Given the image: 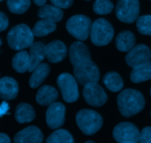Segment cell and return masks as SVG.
I'll use <instances>...</instances> for the list:
<instances>
[{
	"mask_svg": "<svg viewBox=\"0 0 151 143\" xmlns=\"http://www.w3.org/2000/svg\"><path fill=\"white\" fill-rule=\"evenodd\" d=\"M117 105L121 115L125 117H129L138 114L144 109L145 101L139 91L126 89L118 95Z\"/></svg>",
	"mask_w": 151,
	"mask_h": 143,
	"instance_id": "6da1fadb",
	"label": "cell"
},
{
	"mask_svg": "<svg viewBox=\"0 0 151 143\" xmlns=\"http://www.w3.org/2000/svg\"><path fill=\"white\" fill-rule=\"evenodd\" d=\"M7 39L9 46L12 49L20 51L33 44L34 35L27 25L22 23L10 29Z\"/></svg>",
	"mask_w": 151,
	"mask_h": 143,
	"instance_id": "7a4b0ae2",
	"label": "cell"
},
{
	"mask_svg": "<svg viewBox=\"0 0 151 143\" xmlns=\"http://www.w3.org/2000/svg\"><path fill=\"white\" fill-rule=\"evenodd\" d=\"M76 122L81 132L86 135L97 133L103 126V117L97 112L91 110H82L76 115Z\"/></svg>",
	"mask_w": 151,
	"mask_h": 143,
	"instance_id": "3957f363",
	"label": "cell"
},
{
	"mask_svg": "<svg viewBox=\"0 0 151 143\" xmlns=\"http://www.w3.org/2000/svg\"><path fill=\"white\" fill-rule=\"evenodd\" d=\"M91 21L83 15H75L68 19L66 29L72 36L79 41H84L91 34Z\"/></svg>",
	"mask_w": 151,
	"mask_h": 143,
	"instance_id": "277c9868",
	"label": "cell"
},
{
	"mask_svg": "<svg viewBox=\"0 0 151 143\" xmlns=\"http://www.w3.org/2000/svg\"><path fill=\"white\" fill-rule=\"evenodd\" d=\"M114 30L110 22L104 18H99L92 23L91 30V42L97 46L108 45L111 41Z\"/></svg>",
	"mask_w": 151,
	"mask_h": 143,
	"instance_id": "5b68a950",
	"label": "cell"
},
{
	"mask_svg": "<svg viewBox=\"0 0 151 143\" xmlns=\"http://www.w3.org/2000/svg\"><path fill=\"white\" fill-rule=\"evenodd\" d=\"M75 78L81 85L90 83H97L100 80V70L97 65L91 60L74 66Z\"/></svg>",
	"mask_w": 151,
	"mask_h": 143,
	"instance_id": "8992f818",
	"label": "cell"
},
{
	"mask_svg": "<svg viewBox=\"0 0 151 143\" xmlns=\"http://www.w3.org/2000/svg\"><path fill=\"white\" fill-rule=\"evenodd\" d=\"M139 13V0H118L116 6V16L119 21L124 23H133L138 18Z\"/></svg>",
	"mask_w": 151,
	"mask_h": 143,
	"instance_id": "52a82bcc",
	"label": "cell"
},
{
	"mask_svg": "<svg viewBox=\"0 0 151 143\" xmlns=\"http://www.w3.org/2000/svg\"><path fill=\"white\" fill-rule=\"evenodd\" d=\"M58 86L61 91L63 100L67 103H73L79 98L78 84L75 77L68 73H61L58 77Z\"/></svg>",
	"mask_w": 151,
	"mask_h": 143,
	"instance_id": "ba28073f",
	"label": "cell"
},
{
	"mask_svg": "<svg viewBox=\"0 0 151 143\" xmlns=\"http://www.w3.org/2000/svg\"><path fill=\"white\" fill-rule=\"evenodd\" d=\"M113 137L118 143L139 142L140 132L137 126L131 123L124 122L115 126Z\"/></svg>",
	"mask_w": 151,
	"mask_h": 143,
	"instance_id": "9c48e42d",
	"label": "cell"
},
{
	"mask_svg": "<svg viewBox=\"0 0 151 143\" xmlns=\"http://www.w3.org/2000/svg\"><path fill=\"white\" fill-rule=\"evenodd\" d=\"M83 95L87 104L96 107L104 105L108 99L103 88L97 83H90L85 85Z\"/></svg>",
	"mask_w": 151,
	"mask_h": 143,
	"instance_id": "30bf717a",
	"label": "cell"
},
{
	"mask_svg": "<svg viewBox=\"0 0 151 143\" xmlns=\"http://www.w3.org/2000/svg\"><path fill=\"white\" fill-rule=\"evenodd\" d=\"M150 58L151 51L149 47L145 44H139L128 51L125 57V61L128 66L134 68L149 62Z\"/></svg>",
	"mask_w": 151,
	"mask_h": 143,
	"instance_id": "8fae6325",
	"label": "cell"
},
{
	"mask_svg": "<svg viewBox=\"0 0 151 143\" xmlns=\"http://www.w3.org/2000/svg\"><path fill=\"white\" fill-rule=\"evenodd\" d=\"M66 108L60 102H54L49 106L46 112V121L50 129L61 127L65 121Z\"/></svg>",
	"mask_w": 151,
	"mask_h": 143,
	"instance_id": "7c38bea8",
	"label": "cell"
},
{
	"mask_svg": "<svg viewBox=\"0 0 151 143\" xmlns=\"http://www.w3.org/2000/svg\"><path fill=\"white\" fill-rule=\"evenodd\" d=\"M69 59L73 66L90 61L91 54L88 47L81 41L73 43L69 48Z\"/></svg>",
	"mask_w": 151,
	"mask_h": 143,
	"instance_id": "4fadbf2b",
	"label": "cell"
},
{
	"mask_svg": "<svg viewBox=\"0 0 151 143\" xmlns=\"http://www.w3.org/2000/svg\"><path fill=\"white\" fill-rule=\"evenodd\" d=\"M14 143H41L44 140L42 132L36 126H28L15 135Z\"/></svg>",
	"mask_w": 151,
	"mask_h": 143,
	"instance_id": "5bb4252c",
	"label": "cell"
},
{
	"mask_svg": "<svg viewBox=\"0 0 151 143\" xmlns=\"http://www.w3.org/2000/svg\"><path fill=\"white\" fill-rule=\"evenodd\" d=\"M46 57L52 63L61 62L66 57L67 49L63 42L53 41L45 46Z\"/></svg>",
	"mask_w": 151,
	"mask_h": 143,
	"instance_id": "9a60e30c",
	"label": "cell"
},
{
	"mask_svg": "<svg viewBox=\"0 0 151 143\" xmlns=\"http://www.w3.org/2000/svg\"><path fill=\"white\" fill-rule=\"evenodd\" d=\"M19 92V85L14 79L5 76L0 79V98L4 100L16 98Z\"/></svg>",
	"mask_w": 151,
	"mask_h": 143,
	"instance_id": "2e32d148",
	"label": "cell"
},
{
	"mask_svg": "<svg viewBox=\"0 0 151 143\" xmlns=\"http://www.w3.org/2000/svg\"><path fill=\"white\" fill-rule=\"evenodd\" d=\"M46 57L45 45L43 43H33L29 47V72H32L35 68L41 64Z\"/></svg>",
	"mask_w": 151,
	"mask_h": 143,
	"instance_id": "e0dca14e",
	"label": "cell"
},
{
	"mask_svg": "<svg viewBox=\"0 0 151 143\" xmlns=\"http://www.w3.org/2000/svg\"><path fill=\"white\" fill-rule=\"evenodd\" d=\"M58 97V94L55 88L50 85H44L38 90L35 100L40 105L50 106L57 100Z\"/></svg>",
	"mask_w": 151,
	"mask_h": 143,
	"instance_id": "ac0fdd59",
	"label": "cell"
},
{
	"mask_svg": "<svg viewBox=\"0 0 151 143\" xmlns=\"http://www.w3.org/2000/svg\"><path fill=\"white\" fill-rule=\"evenodd\" d=\"M38 16L44 20L58 22L63 18V13L60 7L51 4H44L41 6L38 11Z\"/></svg>",
	"mask_w": 151,
	"mask_h": 143,
	"instance_id": "d6986e66",
	"label": "cell"
},
{
	"mask_svg": "<svg viewBox=\"0 0 151 143\" xmlns=\"http://www.w3.org/2000/svg\"><path fill=\"white\" fill-rule=\"evenodd\" d=\"M50 71V67L47 63H41L38 65L35 70L32 71L30 79L29 81V85L31 88H38L43 83Z\"/></svg>",
	"mask_w": 151,
	"mask_h": 143,
	"instance_id": "ffe728a7",
	"label": "cell"
},
{
	"mask_svg": "<svg viewBox=\"0 0 151 143\" xmlns=\"http://www.w3.org/2000/svg\"><path fill=\"white\" fill-rule=\"evenodd\" d=\"M136 43L135 36L130 31H123L116 38V46L119 51L126 52L134 47Z\"/></svg>",
	"mask_w": 151,
	"mask_h": 143,
	"instance_id": "44dd1931",
	"label": "cell"
},
{
	"mask_svg": "<svg viewBox=\"0 0 151 143\" xmlns=\"http://www.w3.org/2000/svg\"><path fill=\"white\" fill-rule=\"evenodd\" d=\"M130 77L134 83H141L151 79V61L134 68Z\"/></svg>",
	"mask_w": 151,
	"mask_h": 143,
	"instance_id": "7402d4cb",
	"label": "cell"
},
{
	"mask_svg": "<svg viewBox=\"0 0 151 143\" xmlns=\"http://www.w3.org/2000/svg\"><path fill=\"white\" fill-rule=\"evenodd\" d=\"M35 111L29 104L22 103L16 107L15 118L19 123H29L35 119Z\"/></svg>",
	"mask_w": 151,
	"mask_h": 143,
	"instance_id": "603a6c76",
	"label": "cell"
},
{
	"mask_svg": "<svg viewBox=\"0 0 151 143\" xmlns=\"http://www.w3.org/2000/svg\"><path fill=\"white\" fill-rule=\"evenodd\" d=\"M103 83L109 90L112 92L120 91L123 88V81L116 72H109L103 77Z\"/></svg>",
	"mask_w": 151,
	"mask_h": 143,
	"instance_id": "cb8c5ba5",
	"label": "cell"
},
{
	"mask_svg": "<svg viewBox=\"0 0 151 143\" xmlns=\"http://www.w3.org/2000/svg\"><path fill=\"white\" fill-rule=\"evenodd\" d=\"M13 68L19 73H24L29 66V54L25 51H19L13 57L12 60Z\"/></svg>",
	"mask_w": 151,
	"mask_h": 143,
	"instance_id": "d4e9b609",
	"label": "cell"
},
{
	"mask_svg": "<svg viewBox=\"0 0 151 143\" xmlns=\"http://www.w3.org/2000/svg\"><path fill=\"white\" fill-rule=\"evenodd\" d=\"M55 29V23L41 19V20L36 22L35 26L32 29V32L34 36L44 37L51 33V32H53Z\"/></svg>",
	"mask_w": 151,
	"mask_h": 143,
	"instance_id": "484cf974",
	"label": "cell"
},
{
	"mask_svg": "<svg viewBox=\"0 0 151 143\" xmlns=\"http://www.w3.org/2000/svg\"><path fill=\"white\" fill-rule=\"evenodd\" d=\"M46 143H75L72 134L65 129H58L51 134Z\"/></svg>",
	"mask_w": 151,
	"mask_h": 143,
	"instance_id": "4316f807",
	"label": "cell"
},
{
	"mask_svg": "<svg viewBox=\"0 0 151 143\" xmlns=\"http://www.w3.org/2000/svg\"><path fill=\"white\" fill-rule=\"evenodd\" d=\"M9 10L15 14H23L29 9L30 0H7Z\"/></svg>",
	"mask_w": 151,
	"mask_h": 143,
	"instance_id": "83f0119b",
	"label": "cell"
},
{
	"mask_svg": "<svg viewBox=\"0 0 151 143\" xmlns=\"http://www.w3.org/2000/svg\"><path fill=\"white\" fill-rule=\"evenodd\" d=\"M113 9L114 4L110 0H96L93 4V10L98 15H107Z\"/></svg>",
	"mask_w": 151,
	"mask_h": 143,
	"instance_id": "f1b7e54d",
	"label": "cell"
},
{
	"mask_svg": "<svg viewBox=\"0 0 151 143\" xmlns=\"http://www.w3.org/2000/svg\"><path fill=\"white\" fill-rule=\"evenodd\" d=\"M137 26L141 34L151 35V15L139 17L137 21Z\"/></svg>",
	"mask_w": 151,
	"mask_h": 143,
	"instance_id": "f546056e",
	"label": "cell"
},
{
	"mask_svg": "<svg viewBox=\"0 0 151 143\" xmlns=\"http://www.w3.org/2000/svg\"><path fill=\"white\" fill-rule=\"evenodd\" d=\"M140 143H151V126L145 127L140 133Z\"/></svg>",
	"mask_w": 151,
	"mask_h": 143,
	"instance_id": "4dcf8cb0",
	"label": "cell"
},
{
	"mask_svg": "<svg viewBox=\"0 0 151 143\" xmlns=\"http://www.w3.org/2000/svg\"><path fill=\"white\" fill-rule=\"evenodd\" d=\"M53 5L60 9H67L72 5L73 0H50Z\"/></svg>",
	"mask_w": 151,
	"mask_h": 143,
	"instance_id": "1f68e13d",
	"label": "cell"
},
{
	"mask_svg": "<svg viewBox=\"0 0 151 143\" xmlns=\"http://www.w3.org/2000/svg\"><path fill=\"white\" fill-rule=\"evenodd\" d=\"M8 26V18L4 13L0 12V32L6 29Z\"/></svg>",
	"mask_w": 151,
	"mask_h": 143,
	"instance_id": "d6a6232c",
	"label": "cell"
},
{
	"mask_svg": "<svg viewBox=\"0 0 151 143\" xmlns=\"http://www.w3.org/2000/svg\"><path fill=\"white\" fill-rule=\"evenodd\" d=\"M9 110V105L7 104V103H6L5 101L2 103V104L0 105V117H1L2 115L6 114L7 111Z\"/></svg>",
	"mask_w": 151,
	"mask_h": 143,
	"instance_id": "836d02e7",
	"label": "cell"
},
{
	"mask_svg": "<svg viewBox=\"0 0 151 143\" xmlns=\"http://www.w3.org/2000/svg\"><path fill=\"white\" fill-rule=\"evenodd\" d=\"M0 143H11L9 137L7 134L0 133Z\"/></svg>",
	"mask_w": 151,
	"mask_h": 143,
	"instance_id": "e575fe53",
	"label": "cell"
},
{
	"mask_svg": "<svg viewBox=\"0 0 151 143\" xmlns=\"http://www.w3.org/2000/svg\"><path fill=\"white\" fill-rule=\"evenodd\" d=\"M33 1L37 6L41 7V6H43V5H44V4H45L47 0H33Z\"/></svg>",
	"mask_w": 151,
	"mask_h": 143,
	"instance_id": "d590c367",
	"label": "cell"
},
{
	"mask_svg": "<svg viewBox=\"0 0 151 143\" xmlns=\"http://www.w3.org/2000/svg\"><path fill=\"white\" fill-rule=\"evenodd\" d=\"M85 143H94V142H92V141H87V142H86Z\"/></svg>",
	"mask_w": 151,
	"mask_h": 143,
	"instance_id": "8d00e7d4",
	"label": "cell"
},
{
	"mask_svg": "<svg viewBox=\"0 0 151 143\" xmlns=\"http://www.w3.org/2000/svg\"><path fill=\"white\" fill-rule=\"evenodd\" d=\"M123 143H137V142H123Z\"/></svg>",
	"mask_w": 151,
	"mask_h": 143,
	"instance_id": "74e56055",
	"label": "cell"
},
{
	"mask_svg": "<svg viewBox=\"0 0 151 143\" xmlns=\"http://www.w3.org/2000/svg\"><path fill=\"white\" fill-rule=\"evenodd\" d=\"M1 39H0V46H1Z\"/></svg>",
	"mask_w": 151,
	"mask_h": 143,
	"instance_id": "f35d334b",
	"label": "cell"
},
{
	"mask_svg": "<svg viewBox=\"0 0 151 143\" xmlns=\"http://www.w3.org/2000/svg\"><path fill=\"white\" fill-rule=\"evenodd\" d=\"M86 1H91V0H86Z\"/></svg>",
	"mask_w": 151,
	"mask_h": 143,
	"instance_id": "ab89813d",
	"label": "cell"
},
{
	"mask_svg": "<svg viewBox=\"0 0 151 143\" xmlns=\"http://www.w3.org/2000/svg\"><path fill=\"white\" fill-rule=\"evenodd\" d=\"M150 95H151V89H150Z\"/></svg>",
	"mask_w": 151,
	"mask_h": 143,
	"instance_id": "60d3db41",
	"label": "cell"
},
{
	"mask_svg": "<svg viewBox=\"0 0 151 143\" xmlns=\"http://www.w3.org/2000/svg\"><path fill=\"white\" fill-rule=\"evenodd\" d=\"M2 1V0H0V1Z\"/></svg>",
	"mask_w": 151,
	"mask_h": 143,
	"instance_id": "b9f144b4",
	"label": "cell"
},
{
	"mask_svg": "<svg viewBox=\"0 0 151 143\" xmlns=\"http://www.w3.org/2000/svg\"><path fill=\"white\" fill-rule=\"evenodd\" d=\"M150 115H151V112H150Z\"/></svg>",
	"mask_w": 151,
	"mask_h": 143,
	"instance_id": "7bdbcfd3",
	"label": "cell"
},
{
	"mask_svg": "<svg viewBox=\"0 0 151 143\" xmlns=\"http://www.w3.org/2000/svg\"><path fill=\"white\" fill-rule=\"evenodd\" d=\"M150 1H151V0H150Z\"/></svg>",
	"mask_w": 151,
	"mask_h": 143,
	"instance_id": "ee69618b",
	"label": "cell"
}]
</instances>
